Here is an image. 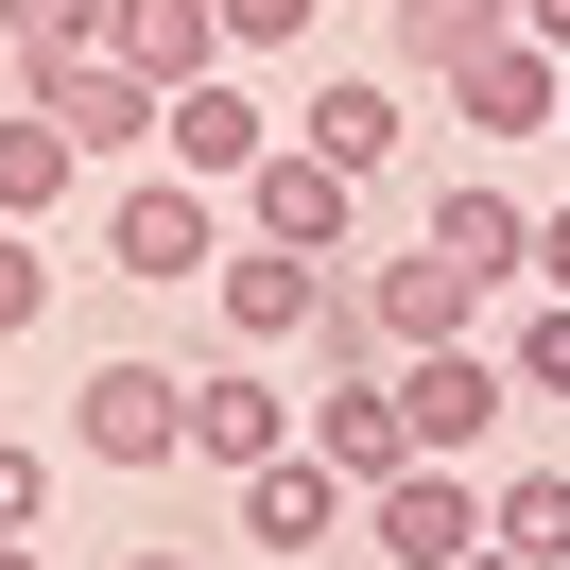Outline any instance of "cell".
Segmentation results:
<instances>
[{"label":"cell","mask_w":570,"mask_h":570,"mask_svg":"<svg viewBox=\"0 0 570 570\" xmlns=\"http://www.w3.org/2000/svg\"><path fill=\"white\" fill-rule=\"evenodd\" d=\"M259 450H294V397H277V363H259V346L190 363V466H259Z\"/></svg>","instance_id":"obj_11"},{"label":"cell","mask_w":570,"mask_h":570,"mask_svg":"<svg viewBox=\"0 0 570 570\" xmlns=\"http://www.w3.org/2000/svg\"><path fill=\"white\" fill-rule=\"evenodd\" d=\"M294 450H312V466H346V484H381V466H415V415H397V381H328Z\"/></svg>","instance_id":"obj_15"},{"label":"cell","mask_w":570,"mask_h":570,"mask_svg":"<svg viewBox=\"0 0 570 570\" xmlns=\"http://www.w3.org/2000/svg\"><path fill=\"white\" fill-rule=\"evenodd\" d=\"M70 450L87 466H121V484H156V466H190V363H87L70 381Z\"/></svg>","instance_id":"obj_1"},{"label":"cell","mask_w":570,"mask_h":570,"mask_svg":"<svg viewBox=\"0 0 570 570\" xmlns=\"http://www.w3.org/2000/svg\"><path fill=\"white\" fill-rule=\"evenodd\" d=\"M535 294H570V208H535V259H519Z\"/></svg>","instance_id":"obj_25"},{"label":"cell","mask_w":570,"mask_h":570,"mask_svg":"<svg viewBox=\"0 0 570 570\" xmlns=\"http://www.w3.org/2000/svg\"><path fill=\"white\" fill-rule=\"evenodd\" d=\"M363 312H381V363L397 346H466V328H484V277H450V259H363Z\"/></svg>","instance_id":"obj_14"},{"label":"cell","mask_w":570,"mask_h":570,"mask_svg":"<svg viewBox=\"0 0 570 570\" xmlns=\"http://www.w3.org/2000/svg\"><path fill=\"white\" fill-rule=\"evenodd\" d=\"M519 36H535V52H553V70H570V0H519Z\"/></svg>","instance_id":"obj_26"},{"label":"cell","mask_w":570,"mask_h":570,"mask_svg":"<svg viewBox=\"0 0 570 570\" xmlns=\"http://www.w3.org/2000/svg\"><path fill=\"white\" fill-rule=\"evenodd\" d=\"M553 139H570V87H553Z\"/></svg>","instance_id":"obj_30"},{"label":"cell","mask_w":570,"mask_h":570,"mask_svg":"<svg viewBox=\"0 0 570 570\" xmlns=\"http://www.w3.org/2000/svg\"><path fill=\"white\" fill-rule=\"evenodd\" d=\"M363 553L381 570H450V553H484V484H466V466H381V484H363Z\"/></svg>","instance_id":"obj_4"},{"label":"cell","mask_w":570,"mask_h":570,"mask_svg":"<svg viewBox=\"0 0 570 570\" xmlns=\"http://www.w3.org/2000/svg\"><path fill=\"white\" fill-rule=\"evenodd\" d=\"M52 52H105V0H0V87L52 70Z\"/></svg>","instance_id":"obj_20"},{"label":"cell","mask_w":570,"mask_h":570,"mask_svg":"<svg viewBox=\"0 0 570 570\" xmlns=\"http://www.w3.org/2000/svg\"><path fill=\"white\" fill-rule=\"evenodd\" d=\"M70 174H87V156L52 139L36 105H0V225H52V208H70Z\"/></svg>","instance_id":"obj_17"},{"label":"cell","mask_w":570,"mask_h":570,"mask_svg":"<svg viewBox=\"0 0 570 570\" xmlns=\"http://www.w3.org/2000/svg\"><path fill=\"white\" fill-rule=\"evenodd\" d=\"M156 156H174V174H208V190H243L259 156H277L259 70H190V87H156Z\"/></svg>","instance_id":"obj_7"},{"label":"cell","mask_w":570,"mask_h":570,"mask_svg":"<svg viewBox=\"0 0 570 570\" xmlns=\"http://www.w3.org/2000/svg\"><path fill=\"white\" fill-rule=\"evenodd\" d=\"M450 570H535V553H501V535H484V553H450Z\"/></svg>","instance_id":"obj_28"},{"label":"cell","mask_w":570,"mask_h":570,"mask_svg":"<svg viewBox=\"0 0 570 570\" xmlns=\"http://www.w3.org/2000/svg\"><path fill=\"white\" fill-rule=\"evenodd\" d=\"M225 484H243V553H328V535H346L363 519V484H346V466H312V450H259V466H225Z\"/></svg>","instance_id":"obj_8"},{"label":"cell","mask_w":570,"mask_h":570,"mask_svg":"<svg viewBox=\"0 0 570 570\" xmlns=\"http://www.w3.org/2000/svg\"><path fill=\"white\" fill-rule=\"evenodd\" d=\"M501 381H519V397H570V294H535V312L501 328Z\"/></svg>","instance_id":"obj_21"},{"label":"cell","mask_w":570,"mask_h":570,"mask_svg":"<svg viewBox=\"0 0 570 570\" xmlns=\"http://www.w3.org/2000/svg\"><path fill=\"white\" fill-rule=\"evenodd\" d=\"M105 570H208V553H174V535H121V553Z\"/></svg>","instance_id":"obj_27"},{"label":"cell","mask_w":570,"mask_h":570,"mask_svg":"<svg viewBox=\"0 0 570 570\" xmlns=\"http://www.w3.org/2000/svg\"><path fill=\"white\" fill-rule=\"evenodd\" d=\"M381 381H397V415H415V450H432V466H466V450H484L501 415H519V381H501V346H397Z\"/></svg>","instance_id":"obj_5"},{"label":"cell","mask_w":570,"mask_h":570,"mask_svg":"<svg viewBox=\"0 0 570 570\" xmlns=\"http://www.w3.org/2000/svg\"><path fill=\"white\" fill-rule=\"evenodd\" d=\"M52 519V450H18V432H0V535H36Z\"/></svg>","instance_id":"obj_24"},{"label":"cell","mask_w":570,"mask_h":570,"mask_svg":"<svg viewBox=\"0 0 570 570\" xmlns=\"http://www.w3.org/2000/svg\"><path fill=\"white\" fill-rule=\"evenodd\" d=\"M415 243L450 259V277H484V294H519V259H535V208H519V190H501V174H450V190H432V208H415Z\"/></svg>","instance_id":"obj_12"},{"label":"cell","mask_w":570,"mask_h":570,"mask_svg":"<svg viewBox=\"0 0 570 570\" xmlns=\"http://www.w3.org/2000/svg\"><path fill=\"white\" fill-rule=\"evenodd\" d=\"M0 570H52V553H36V535H0Z\"/></svg>","instance_id":"obj_29"},{"label":"cell","mask_w":570,"mask_h":570,"mask_svg":"<svg viewBox=\"0 0 570 570\" xmlns=\"http://www.w3.org/2000/svg\"><path fill=\"white\" fill-rule=\"evenodd\" d=\"M243 243H294V259H346L363 243V174H328L312 139L277 121V156L243 174Z\"/></svg>","instance_id":"obj_6"},{"label":"cell","mask_w":570,"mask_h":570,"mask_svg":"<svg viewBox=\"0 0 570 570\" xmlns=\"http://www.w3.org/2000/svg\"><path fill=\"white\" fill-rule=\"evenodd\" d=\"M225 277V346H312V312H328V259H294V243H243V259H208Z\"/></svg>","instance_id":"obj_13"},{"label":"cell","mask_w":570,"mask_h":570,"mask_svg":"<svg viewBox=\"0 0 570 570\" xmlns=\"http://www.w3.org/2000/svg\"><path fill=\"white\" fill-rule=\"evenodd\" d=\"M553 87H570V70H553V52H535V36H519V18H501V36H484V52H466V70H450V87H432V105H450V121H466V139H553Z\"/></svg>","instance_id":"obj_10"},{"label":"cell","mask_w":570,"mask_h":570,"mask_svg":"<svg viewBox=\"0 0 570 570\" xmlns=\"http://www.w3.org/2000/svg\"><path fill=\"white\" fill-rule=\"evenodd\" d=\"M294 139H312L328 174H363V190H381L397 156H415V87H397V70H328L312 105H294Z\"/></svg>","instance_id":"obj_9"},{"label":"cell","mask_w":570,"mask_h":570,"mask_svg":"<svg viewBox=\"0 0 570 570\" xmlns=\"http://www.w3.org/2000/svg\"><path fill=\"white\" fill-rule=\"evenodd\" d=\"M501 18H519V0H397V70H415V87H450L466 52L501 36Z\"/></svg>","instance_id":"obj_18"},{"label":"cell","mask_w":570,"mask_h":570,"mask_svg":"<svg viewBox=\"0 0 570 570\" xmlns=\"http://www.w3.org/2000/svg\"><path fill=\"white\" fill-rule=\"evenodd\" d=\"M105 52L139 87H190V70H225V18L208 0H105Z\"/></svg>","instance_id":"obj_16"},{"label":"cell","mask_w":570,"mask_h":570,"mask_svg":"<svg viewBox=\"0 0 570 570\" xmlns=\"http://www.w3.org/2000/svg\"><path fill=\"white\" fill-rule=\"evenodd\" d=\"M36 312H52V243H36V225H0V346H18Z\"/></svg>","instance_id":"obj_23"},{"label":"cell","mask_w":570,"mask_h":570,"mask_svg":"<svg viewBox=\"0 0 570 570\" xmlns=\"http://www.w3.org/2000/svg\"><path fill=\"white\" fill-rule=\"evenodd\" d=\"M0 105H36L52 139H70V156H105V174H139V156H156V87L121 70V52H52V70H18Z\"/></svg>","instance_id":"obj_3"},{"label":"cell","mask_w":570,"mask_h":570,"mask_svg":"<svg viewBox=\"0 0 570 570\" xmlns=\"http://www.w3.org/2000/svg\"><path fill=\"white\" fill-rule=\"evenodd\" d=\"M208 18H225V70H259V52H312L328 0H208Z\"/></svg>","instance_id":"obj_22"},{"label":"cell","mask_w":570,"mask_h":570,"mask_svg":"<svg viewBox=\"0 0 570 570\" xmlns=\"http://www.w3.org/2000/svg\"><path fill=\"white\" fill-rule=\"evenodd\" d=\"M484 535L535 570H570V466H519V484H484Z\"/></svg>","instance_id":"obj_19"},{"label":"cell","mask_w":570,"mask_h":570,"mask_svg":"<svg viewBox=\"0 0 570 570\" xmlns=\"http://www.w3.org/2000/svg\"><path fill=\"white\" fill-rule=\"evenodd\" d=\"M208 259H225V190H208V174H174V156H156V174H121V208H105V277H121V294L208 277Z\"/></svg>","instance_id":"obj_2"}]
</instances>
